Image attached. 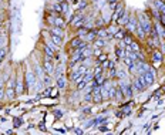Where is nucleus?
Instances as JSON below:
<instances>
[{
	"label": "nucleus",
	"mask_w": 165,
	"mask_h": 135,
	"mask_svg": "<svg viewBox=\"0 0 165 135\" xmlns=\"http://www.w3.org/2000/svg\"><path fill=\"white\" fill-rule=\"evenodd\" d=\"M117 85L118 88L121 90L122 95H124L125 100H131L134 92H132V88H131V81L130 80H117Z\"/></svg>",
	"instance_id": "obj_1"
},
{
	"label": "nucleus",
	"mask_w": 165,
	"mask_h": 135,
	"mask_svg": "<svg viewBox=\"0 0 165 135\" xmlns=\"http://www.w3.org/2000/svg\"><path fill=\"white\" fill-rule=\"evenodd\" d=\"M142 76H144V78H145V81H147L148 87H151V85L155 83V80H157V70H155L152 66H150L142 73Z\"/></svg>",
	"instance_id": "obj_2"
},
{
	"label": "nucleus",
	"mask_w": 165,
	"mask_h": 135,
	"mask_svg": "<svg viewBox=\"0 0 165 135\" xmlns=\"http://www.w3.org/2000/svg\"><path fill=\"white\" fill-rule=\"evenodd\" d=\"M24 81H26V90L27 91H31L37 81V76L34 74L33 70H27L26 76H24Z\"/></svg>",
	"instance_id": "obj_3"
},
{
	"label": "nucleus",
	"mask_w": 165,
	"mask_h": 135,
	"mask_svg": "<svg viewBox=\"0 0 165 135\" xmlns=\"http://www.w3.org/2000/svg\"><path fill=\"white\" fill-rule=\"evenodd\" d=\"M125 11V7H124V3L122 2H120V3L117 4V7H115V10L113 11V14H111V23H117L120 18L122 17V14H124Z\"/></svg>",
	"instance_id": "obj_4"
},
{
	"label": "nucleus",
	"mask_w": 165,
	"mask_h": 135,
	"mask_svg": "<svg viewBox=\"0 0 165 135\" xmlns=\"http://www.w3.org/2000/svg\"><path fill=\"white\" fill-rule=\"evenodd\" d=\"M137 24H138V17H137L135 14H130V20H128V23L125 24L124 29L127 30V31H130V33H134Z\"/></svg>",
	"instance_id": "obj_5"
},
{
	"label": "nucleus",
	"mask_w": 165,
	"mask_h": 135,
	"mask_svg": "<svg viewBox=\"0 0 165 135\" xmlns=\"http://www.w3.org/2000/svg\"><path fill=\"white\" fill-rule=\"evenodd\" d=\"M41 67H43V70H44V73H46V74H52V76H53V73H54V68H56L53 60L43 59V66H41Z\"/></svg>",
	"instance_id": "obj_6"
},
{
	"label": "nucleus",
	"mask_w": 165,
	"mask_h": 135,
	"mask_svg": "<svg viewBox=\"0 0 165 135\" xmlns=\"http://www.w3.org/2000/svg\"><path fill=\"white\" fill-rule=\"evenodd\" d=\"M107 44H108V41L105 40V39H101V37H97L96 40L91 43L93 48H105Z\"/></svg>",
	"instance_id": "obj_7"
},
{
	"label": "nucleus",
	"mask_w": 165,
	"mask_h": 135,
	"mask_svg": "<svg viewBox=\"0 0 165 135\" xmlns=\"http://www.w3.org/2000/svg\"><path fill=\"white\" fill-rule=\"evenodd\" d=\"M134 36L138 37V40L139 41H145V39H147V34H145V31H144V29L141 27V24H137L135 27V31H134Z\"/></svg>",
	"instance_id": "obj_8"
},
{
	"label": "nucleus",
	"mask_w": 165,
	"mask_h": 135,
	"mask_svg": "<svg viewBox=\"0 0 165 135\" xmlns=\"http://www.w3.org/2000/svg\"><path fill=\"white\" fill-rule=\"evenodd\" d=\"M97 30H98V29H97V27H94V29H91V30H88V31H87V34H85V37H84V40L87 41V43L91 44L93 41L97 39Z\"/></svg>",
	"instance_id": "obj_9"
},
{
	"label": "nucleus",
	"mask_w": 165,
	"mask_h": 135,
	"mask_svg": "<svg viewBox=\"0 0 165 135\" xmlns=\"http://www.w3.org/2000/svg\"><path fill=\"white\" fill-rule=\"evenodd\" d=\"M47 30L50 31V34H57V36H61V37L66 36V30L61 29V27H57V26H48Z\"/></svg>",
	"instance_id": "obj_10"
},
{
	"label": "nucleus",
	"mask_w": 165,
	"mask_h": 135,
	"mask_svg": "<svg viewBox=\"0 0 165 135\" xmlns=\"http://www.w3.org/2000/svg\"><path fill=\"white\" fill-rule=\"evenodd\" d=\"M53 26H57V27H61V29H66L67 20L63 17L61 14H56V17H54V24H53Z\"/></svg>",
	"instance_id": "obj_11"
},
{
	"label": "nucleus",
	"mask_w": 165,
	"mask_h": 135,
	"mask_svg": "<svg viewBox=\"0 0 165 135\" xmlns=\"http://www.w3.org/2000/svg\"><path fill=\"white\" fill-rule=\"evenodd\" d=\"M114 54H115V57H117V61H122V59L125 57V48L124 47H120V46H115V48H114Z\"/></svg>",
	"instance_id": "obj_12"
},
{
	"label": "nucleus",
	"mask_w": 165,
	"mask_h": 135,
	"mask_svg": "<svg viewBox=\"0 0 165 135\" xmlns=\"http://www.w3.org/2000/svg\"><path fill=\"white\" fill-rule=\"evenodd\" d=\"M83 41V39H80L78 36H74L70 39L68 41V50H74V48H77L78 47V44Z\"/></svg>",
	"instance_id": "obj_13"
},
{
	"label": "nucleus",
	"mask_w": 165,
	"mask_h": 135,
	"mask_svg": "<svg viewBox=\"0 0 165 135\" xmlns=\"http://www.w3.org/2000/svg\"><path fill=\"white\" fill-rule=\"evenodd\" d=\"M128 70L124 68H117V76H115V80H128Z\"/></svg>",
	"instance_id": "obj_14"
},
{
	"label": "nucleus",
	"mask_w": 165,
	"mask_h": 135,
	"mask_svg": "<svg viewBox=\"0 0 165 135\" xmlns=\"http://www.w3.org/2000/svg\"><path fill=\"white\" fill-rule=\"evenodd\" d=\"M108 57H110V54L107 53V51H103L101 54L98 55V57H96V61H94V66H98V64H101V63H104L105 60H108Z\"/></svg>",
	"instance_id": "obj_15"
},
{
	"label": "nucleus",
	"mask_w": 165,
	"mask_h": 135,
	"mask_svg": "<svg viewBox=\"0 0 165 135\" xmlns=\"http://www.w3.org/2000/svg\"><path fill=\"white\" fill-rule=\"evenodd\" d=\"M105 80H107V71H104V73H101L100 76H96V77H94V81H96V84L100 85V87H101V85L105 83Z\"/></svg>",
	"instance_id": "obj_16"
},
{
	"label": "nucleus",
	"mask_w": 165,
	"mask_h": 135,
	"mask_svg": "<svg viewBox=\"0 0 165 135\" xmlns=\"http://www.w3.org/2000/svg\"><path fill=\"white\" fill-rule=\"evenodd\" d=\"M70 6H68V2H67V0H64V2H63L61 3V16L64 18H67L70 16Z\"/></svg>",
	"instance_id": "obj_17"
},
{
	"label": "nucleus",
	"mask_w": 165,
	"mask_h": 135,
	"mask_svg": "<svg viewBox=\"0 0 165 135\" xmlns=\"http://www.w3.org/2000/svg\"><path fill=\"white\" fill-rule=\"evenodd\" d=\"M85 22H87V17H85V16H83V17H81L78 22H76L73 26H71V29L76 31L77 29H81V27H84V26H85Z\"/></svg>",
	"instance_id": "obj_18"
},
{
	"label": "nucleus",
	"mask_w": 165,
	"mask_h": 135,
	"mask_svg": "<svg viewBox=\"0 0 165 135\" xmlns=\"http://www.w3.org/2000/svg\"><path fill=\"white\" fill-rule=\"evenodd\" d=\"M16 95H17V92H16V88H10V87L6 88V100L11 101V100L16 98Z\"/></svg>",
	"instance_id": "obj_19"
},
{
	"label": "nucleus",
	"mask_w": 165,
	"mask_h": 135,
	"mask_svg": "<svg viewBox=\"0 0 165 135\" xmlns=\"http://www.w3.org/2000/svg\"><path fill=\"white\" fill-rule=\"evenodd\" d=\"M43 53H44V55H48L50 59H54L56 51L53 50L50 46H47V44H43Z\"/></svg>",
	"instance_id": "obj_20"
},
{
	"label": "nucleus",
	"mask_w": 165,
	"mask_h": 135,
	"mask_svg": "<svg viewBox=\"0 0 165 135\" xmlns=\"http://www.w3.org/2000/svg\"><path fill=\"white\" fill-rule=\"evenodd\" d=\"M130 14H131V13H128V11L125 10L124 14H122V17L117 22V24H120L121 27H125V24H127V23H128V20H130Z\"/></svg>",
	"instance_id": "obj_21"
},
{
	"label": "nucleus",
	"mask_w": 165,
	"mask_h": 135,
	"mask_svg": "<svg viewBox=\"0 0 165 135\" xmlns=\"http://www.w3.org/2000/svg\"><path fill=\"white\" fill-rule=\"evenodd\" d=\"M50 40H52L59 48L63 46V37L61 36H57V34H50Z\"/></svg>",
	"instance_id": "obj_22"
},
{
	"label": "nucleus",
	"mask_w": 165,
	"mask_h": 135,
	"mask_svg": "<svg viewBox=\"0 0 165 135\" xmlns=\"http://www.w3.org/2000/svg\"><path fill=\"white\" fill-rule=\"evenodd\" d=\"M120 29H121V26H117L115 23H110V24H107V31H108L110 34H113V36L117 33Z\"/></svg>",
	"instance_id": "obj_23"
},
{
	"label": "nucleus",
	"mask_w": 165,
	"mask_h": 135,
	"mask_svg": "<svg viewBox=\"0 0 165 135\" xmlns=\"http://www.w3.org/2000/svg\"><path fill=\"white\" fill-rule=\"evenodd\" d=\"M154 6L159 10V13L165 14V0H154Z\"/></svg>",
	"instance_id": "obj_24"
},
{
	"label": "nucleus",
	"mask_w": 165,
	"mask_h": 135,
	"mask_svg": "<svg viewBox=\"0 0 165 135\" xmlns=\"http://www.w3.org/2000/svg\"><path fill=\"white\" fill-rule=\"evenodd\" d=\"M130 47H131L132 51H135V53L137 51H141L142 50V41H135L134 40L131 44H130Z\"/></svg>",
	"instance_id": "obj_25"
},
{
	"label": "nucleus",
	"mask_w": 165,
	"mask_h": 135,
	"mask_svg": "<svg viewBox=\"0 0 165 135\" xmlns=\"http://www.w3.org/2000/svg\"><path fill=\"white\" fill-rule=\"evenodd\" d=\"M56 81H57V87L60 88V90H64L66 88V85H67V80L64 78L63 76H60L59 78H56Z\"/></svg>",
	"instance_id": "obj_26"
},
{
	"label": "nucleus",
	"mask_w": 165,
	"mask_h": 135,
	"mask_svg": "<svg viewBox=\"0 0 165 135\" xmlns=\"http://www.w3.org/2000/svg\"><path fill=\"white\" fill-rule=\"evenodd\" d=\"M108 23L104 20V17H98L97 20H94V26H96L97 29H101V27H107Z\"/></svg>",
	"instance_id": "obj_27"
},
{
	"label": "nucleus",
	"mask_w": 165,
	"mask_h": 135,
	"mask_svg": "<svg viewBox=\"0 0 165 135\" xmlns=\"http://www.w3.org/2000/svg\"><path fill=\"white\" fill-rule=\"evenodd\" d=\"M124 36H125V29H124V27H121L117 33L114 34V40L120 41V40H122V39H124Z\"/></svg>",
	"instance_id": "obj_28"
},
{
	"label": "nucleus",
	"mask_w": 165,
	"mask_h": 135,
	"mask_svg": "<svg viewBox=\"0 0 165 135\" xmlns=\"http://www.w3.org/2000/svg\"><path fill=\"white\" fill-rule=\"evenodd\" d=\"M159 16H161L159 10H158L154 4H152V7H151V17H152V20H158V18H159Z\"/></svg>",
	"instance_id": "obj_29"
},
{
	"label": "nucleus",
	"mask_w": 165,
	"mask_h": 135,
	"mask_svg": "<svg viewBox=\"0 0 165 135\" xmlns=\"http://www.w3.org/2000/svg\"><path fill=\"white\" fill-rule=\"evenodd\" d=\"M87 31H88V29H85V27H81V29H77L74 33H76V36H78L80 39H83L84 40V37H85V34H87Z\"/></svg>",
	"instance_id": "obj_30"
},
{
	"label": "nucleus",
	"mask_w": 165,
	"mask_h": 135,
	"mask_svg": "<svg viewBox=\"0 0 165 135\" xmlns=\"http://www.w3.org/2000/svg\"><path fill=\"white\" fill-rule=\"evenodd\" d=\"M85 85H87V83H85V81L83 80V77H81L80 80H78L77 83H76V88H77V91H83V90L85 88Z\"/></svg>",
	"instance_id": "obj_31"
},
{
	"label": "nucleus",
	"mask_w": 165,
	"mask_h": 135,
	"mask_svg": "<svg viewBox=\"0 0 165 135\" xmlns=\"http://www.w3.org/2000/svg\"><path fill=\"white\" fill-rule=\"evenodd\" d=\"M108 36V31H107V27H101V29L97 30V37H101V39H105Z\"/></svg>",
	"instance_id": "obj_32"
},
{
	"label": "nucleus",
	"mask_w": 165,
	"mask_h": 135,
	"mask_svg": "<svg viewBox=\"0 0 165 135\" xmlns=\"http://www.w3.org/2000/svg\"><path fill=\"white\" fill-rule=\"evenodd\" d=\"M88 2L87 0H81V3H78V6H77V11H80L81 13V10H85V9L88 7Z\"/></svg>",
	"instance_id": "obj_33"
},
{
	"label": "nucleus",
	"mask_w": 165,
	"mask_h": 135,
	"mask_svg": "<svg viewBox=\"0 0 165 135\" xmlns=\"http://www.w3.org/2000/svg\"><path fill=\"white\" fill-rule=\"evenodd\" d=\"M16 83H17V80H16V76H11L10 78L7 80V87L16 88Z\"/></svg>",
	"instance_id": "obj_34"
},
{
	"label": "nucleus",
	"mask_w": 165,
	"mask_h": 135,
	"mask_svg": "<svg viewBox=\"0 0 165 135\" xmlns=\"http://www.w3.org/2000/svg\"><path fill=\"white\" fill-rule=\"evenodd\" d=\"M6 55H7V48L6 47H0V60L3 61L6 59Z\"/></svg>",
	"instance_id": "obj_35"
},
{
	"label": "nucleus",
	"mask_w": 165,
	"mask_h": 135,
	"mask_svg": "<svg viewBox=\"0 0 165 135\" xmlns=\"http://www.w3.org/2000/svg\"><path fill=\"white\" fill-rule=\"evenodd\" d=\"M84 102H93V92H85V95L83 97Z\"/></svg>",
	"instance_id": "obj_36"
},
{
	"label": "nucleus",
	"mask_w": 165,
	"mask_h": 135,
	"mask_svg": "<svg viewBox=\"0 0 165 135\" xmlns=\"http://www.w3.org/2000/svg\"><path fill=\"white\" fill-rule=\"evenodd\" d=\"M101 95H103L104 100H110V97H108V88H105V87L101 85Z\"/></svg>",
	"instance_id": "obj_37"
},
{
	"label": "nucleus",
	"mask_w": 165,
	"mask_h": 135,
	"mask_svg": "<svg viewBox=\"0 0 165 135\" xmlns=\"http://www.w3.org/2000/svg\"><path fill=\"white\" fill-rule=\"evenodd\" d=\"M98 131L100 132H110V129H108V127L105 125V122H103V124L98 125Z\"/></svg>",
	"instance_id": "obj_38"
},
{
	"label": "nucleus",
	"mask_w": 165,
	"mask_h": 135,
	"mask_svg": "<svg viewBox=\"0 0 165 135\" xmlns=\"http://www.w3.org/2000/svg\"><path fill=\"white\" fill-rule=\"evenodd\" d=\"M3 100H6V88L2 87L0 88V101H3Z\"/></svg>",
	"instance_id": "obj_39"
},
{
	"label": "nucleus",
	"mask_w": 165,
	"mask_h": 135,
	"mask_svg": "<svg viewBox=\"0 0 165 135\" xmlns=\"http://www.w3.org/2000/svg\"><path fill=\"white\" fill-rule=\"evenodd\" d=\"M13 125H14V128L20 127V125H22V118H14V120H13Z\"/></svg>",
	"instance_id": "obj_40"
},
{
	"label": "nucleus",
	"mask_w": 165,
	"mask_h": 135,
	"mask_svg": "<svg viewBox=\"0 0 165 135\" xmlns=\"http://www.w3.org/2000/svg\"><path fill=\"white\" fill-rule=\"evenodd\" d=\"M158 48H159V50H161L162 53L165 54V40H161V43H159V47H158Z\"/></svg>",
	"instance_id": "obj_41"
},
{
	"label": "nucleus",
	"mask_w": 165,
	"mask_h": 135,
	"mask_svg": "<svg viewBox=\"0 0 165 135\" xmlns=\"http://www.w3.org/2000/svg\"><path fill=\"white\" fill-rule=\"evenodd\" d=\"M54 115H56V118H57V120H59V118H63V111L56 110L54 111Z\"/></svg>",
	"instance_id": "obj_42"
},
{
	"label": "nucleus",
	"mask_w": 165,
	"mask_h": 135,
	"mask_svg": "<svg viewBox=\"0 0 165 135\" xmlns=\"http://www.w3.org/2000/svg\"><path fill=\"white\" fill-rule=\"evenodd\" d=\"M83 114H84V115H90V114H91V108H90V107L83 108Z\"/></svg>",
	"instance_id": "obj_43"
},
{
	"label": "nucleus",
	"mask_w": 165,
	"mask_h": 135,
	"mask_svg": "<svg viewBox=\"0 0 165 135\" xmlns=\"http://www.w3.org/2000/svg\"><path fill=\"white\" fill-rule=\"evenodd\" d=\"M158 22H159L165 27V14H162V13H161V16H159V18H158Z\"/></svg>",
	"instance_id": "obj_44"
},
{
	"label": "nucleus",
	"mask_w": 165,
	"mask_h": 135,
	"mask_svg": "<svg viewBox=\"0 0 165 135\" xmlns=\"http://www.w3.org/2000/svg\"><path fill=\"white\" fill-rule=\"evenodd\" d=\"M115 117H117L118 120H121V118H124V114H122V111H121V110L117 111V112H115Z\"/></svg>",
	"instance_id": "obj_45"
},
{
	"label": "nucleus",
	"mask_w": 165,
	"mask_h": 135,
	"mask_svg": "<svg viewBox=\"0 0 165 135\" xmlns=\"http://www.w3.org/2000/svg\"><path fill=\"white\" fill-rule=\"evenodd\" d=\"M57 92H59V90H57V88H54V90H52V94H50V97H53V98H56V97H57Z\"/></svg>",
	"instance_id": "obj_46"
},
{
	"label": "nucleus",
	"mask_w": 165,
	"mask_h": 135,
	"mask_svg": "<svg viewBox=\"0 0 165 135\" xmlns=\"http://www.w3.org/2000/svg\"><path fill=\"white\" fill-rule=\"evenodd\" d=\"M74 132H76V134H84V129H81V128H74Z\"/></svg>",
	"instance_id": "obj_47"
},
{
	"label": "nucleus",
	"mask_w": 165,
	"mask_h": 135,
	"mask_svg": "<svg viewBox=\"0 0 165 135\" xmlns=\"http://www.w3.org/2000/svg\"><path fill=\"white\" fill-rule=\"evenodd\" d=\"M118 3H120V2H118ZM118 3H108V4H110V9H111V10H115V7H117V4Z\"/></svg>",
	"instance_id": "obj_48"
},
{
	"label": "nucleus",
	"mask_w": 165,
	"mask_h": 135,
	"mask_svg": "<svg viewBox=\"0 0 165 135\" xmlns=\"http://www.w3.org/2000/svg\"><path fill=\"white\" fill-rule=\"evenodd\" d=\"M39 128H40L41 131H46V128H44V124H43V122H40V124H39Z\"/></svg>",
	"instance_id": "obj_49"
},
{
	"label": "nucleus",
	"mask_w": 165,
	"mask_h": 135,
	"mask_svg": "<svg viewBox=\"0 0 165 135\" xmlns=\"http://www.w3.org/2000/svg\"><path fill=\"white\" fill-rule=\"evenodd\" d=\"M159 90H161L162 95H165V84H164V85H161V88H159Z\"/></svg>",
	"instance_id": "obj_50"
},
{
	"label": "nucleus",
	"mask_w": 165,
	"mask_h": 135,
	"mask_svg": "<svg viewBox=\"0 0 165 135\" xmlns=\"http://www.w3.org/2000/svg\"><path fill=\"white\" fill-rule=\"evenodd\" d=\"M118 2H121V0H107V3H118Z\"/></svg>",
	"instance_id": "obj_51"
},
{
	"label": "nucleus",
	"mask_w": 165,
	"mask_h": 135,
	"mask_svg": "<svg viewBox=\"0 0 165 135\" xmlns=\"http://www.w3.org/2000/svg\"><path fill=\"white\" fill-rule=\"evenodd\" d=\"M52 2H56V3H63L64 0H52Z\"/></svg>",
	"instance_id": "obj_52"
},
{
	"label": "nucleus",
	"mask_w": 165,
	"mask_h": 135,
	"mask_svg": "<svg viewBox=\"0 0 165 135\" xmlns=\"http://www.w3.org/2000/svg\"><path fill=\"white\" fill-rule=\"evenodd\" d=\"M2 26H3V20H0V29H2Z\"/></svg>",
	"instance_id": "obj_53"
},
{
	"label": "nucleus",
	"mask_w": 165,
	"mask_h": 135,
	"mask_svg": "<svg viewBox=\"0 0 165 135\" xmlns=\"http://www.w3.org/2000/svg\"><path fill=\"white\" fill-rule=\"evenodd\" d=\"M2 6H3V2H2V0H0V7H2Z\"/></svg>",
	"instance_id": "obj_54"
},
{
	"label": "nucleus",
	"mask_w": 165,
	"mask_h": 135,
	"mask_svg": "<svg viewBox=\"0 0 165 135\" xmlns=\"http://www.w3.org/2000/svg\"><path fill=\"white\" fill-rule=\"evenodd\" d=\"M2 63H3V61H2V60H0V67H2Z\"/></svg>",
	"instance_id": "obj_55"
},
{
	"label": "nucleus",
	"mask_w": 165,
	"mask_h": 135,
	"mask_svg": "<svg viewBox=\"0 0 165 135\" xmlns=\"http://www.w3.org/2000/svg\"><path fill=\"white\" fill-rule=\"evenodd\" d=\"M164 63H165V60H164Z\"/></svg>",
	"instance_id": "obj_56"
}]
</instances>
